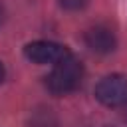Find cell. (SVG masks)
I'll return each mask as SVG.
<instances>
[{
    "label": "cell",
    "mask_w": 127,
    "mask_h": 127,
    "mask_svg": "<svg viewBox=\"0 0 127 127\" xmlns=\"http://www.w3.org/2000/svg\"><path fill=\"white\" fill-rule=\"evenodd\" d=\"M83 79V64L75 56H67L54 65V69L46 77V87L52 95H67L81 85Z\"/></svg>",
    "instance_id": "cell-1"
},
{
    "label": "cell",
    "mask_w": 127,
    "mask_h": 127,
    "mask_svg": "<svg viewBox=\"0 0 127 127\" xmlns=\"http://www.w3.org/2000/svg\"><path fill=\"white\" fill-rule=\"evenodd\" d=\"M95 97L105 107H125L127 105V77L121 73L105 75L95 85Z\"/></svg>",
    "instance_id": "cell-2"
},
{
    "label": "cell",
    "mask_w": 127,
    "mask_h": 127,
    "mask_svg": "<svg viewBox=\"0 0 127 127\" xmlns=\"http://www.w3.org/2000/svg\"><path fill=\"white\" fill-rule=\"evenodd\" d=\"M69 54L71 52L65 46H62L58 42H50V40H36V42L26 44V48H24V56L32 64H40V65H46V64L56 65Z\"/></svg>",
    "instance_id": "cell-3"
},
{
    "label": "cell",
    "mask_w": 127,
    "mask_h": 127,
    "mask_svg": "<svg viewBox=\"0 0 127 127\" xmlns=\"http://www.w3.org/2000/svg\"><path fill=\"white\" fill-rule=\"evenodd\" d=\"M83 42L95 54H109L117 46V40H115V34L111 32V28L101 26V24L99 26H91L83 34Z\"/></svg>",
    "instance_id": "cell-4"
},
{
    "label": "cell",
    "mask_w": 127,
    "mask_h": 127,
    "mask_svg": "<svg viewBox=\"0 0 127 127\" xmlns=\"http://www.w3.org/2000/svg\"><path fill=\"white\" fill-rule=\"evenodd\" d=\"M89 0H58V4L64 8V10H69V12H75V10H81L87 6Z\"/></svg>",
    "instance_id": "cell-5"
},
{
    "label": "cell",
    "mask_w": 127,
    "mask_h": 127,
    "mask_svg": "<svg viewBox=\"0 0 127 127\" xmlns=\"http://www.w3.org/2000/svg\"><path fill=\"white\" fill-rule=\"evenodd\" d=\"M4 75H6V71H4V65H2V62H0V83L4 81Z\"/></svg>",
    "instance_id": "cell-6"
},
{
    "label": "cell",
    "mask_w": 127,
    "mask_h": 127,
    "mask_svg": "<svg viewBox=\"0 0 127 127\" xmlns=\"http://www.w3.org/2000/svg\"><path fill=\"white\" fill-rule=\"evenodd\" d=\"M0 22H2V8H0Z\"/></svg>",
    "instance_id": "cell-7"
}]
</instances>
